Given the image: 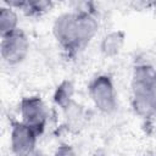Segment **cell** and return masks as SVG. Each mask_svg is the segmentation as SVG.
Masks as SVG:
<instances>
[{
  "instance_id": "6da1fadb",
  "label": "cell",
  "mask_w": 156,
  "mask_h": 156,
  "mask_svg": "<svg viewBox=\"0 0 156 156\" xmlns=\"http://www.w3.org/2000/svg\"><path fill=\"white\" fill-rule=\"evenodd\" d=\"M99 22L91 10H77L56 17L52 34L67 55H76L95 37Z\"/></svg>"
},
{
  "instance_id": "ba28073f",
  "label": "cell",
  "mask_w": 156,
  "mask_h": 156,
  "mask_svg": "<svg viewBox=\"0 0 156 156\" xmlns=\"http://www.w3.org/2000/svg\"><path fill=\"white\" fill-rule=\"evenodd\" d=\"M7 6L16 7L22 10L27 16H40L45 11L51 7L50 1H41V0H26V1H6Z\"/></svg>"
},
{
  "instance_id": "277c9868",
  "label": "cell",
  "mask_w": 156,
  "mask_h": 156,
  "mask_svg": "<svg viewBox=\"0 0 156 156\" xmlns=\"http://www.w3.org/2000/svg\"><path fill=\"white\" fill-rule=\"evenodd\" d=\"M21 122L32 128L38 135L45 130L49 112L45 102L39 96H24L20 102Z\"/></svg>"
},
{
  "instance_id": "3957f363",
  "label": "cell",
  "mask_w": 156,
  "mask_h": 156,
  "mask_svg": "<svg viewBox=\"0 0 156 156\" xmlns=\"http://www.w3.org/2000/svg\"><path fill=\"white\" fill-rule=\"evenodd\" d=\"M88 91L95 107L102 113H112L117 108V94L110 76L94 77L88 85Z\"/></svg>"
},
{
  "instance_id": "9c48e42d",
  "label": "cell",
  "mask_w": 156,
  "mask_h": 156,
  "mask_svg": "<svg viewBox=\"0 0 156 156\" xmlns=\"http://www.w3.org/2000/svg\"><path fill=\"white\" fill-rule=\"evenodd\" d=\"M18 28V16L16 11L10 6H1L0 7V35L6 37Z\"/></svg>"
},
{
  "instance_id": "8992f818",
  "label": "cell",
  "mask_w": 156,
  "mask_h": 156,
  "mask_svg": "<svg viewBox=\"0 0 156 156\" xmlns=\"http://www.w3.org/2000/svg\"><path fill=\"white\" fill-rule=\"evenodd\" d=\"M38 134L21 121L11 122L10 146L15 156H27L37 150Z\"/></svg>"
},
{
  "instance_id": "52a82bcc",
  "label": "cell",
  "mask_w": 156,
  "mask_h": 156,
  "mask_svg": "<svg viewBox=\"0 0 156 156\" xmlns=\"http://www.w3.org/2000/svg\"><path fill=\"white\" fill-rule=\"evenodd\" d=\"M124 32L122 30H112L104 35L100 43V51L106 57L117 56L123 46H124Z\"/></svg>"
},
{
  "instance_id": "7c38bea8",
  "label": "cell",
  "mask_w": 156,
  "mask_h": 156,
  "mask_svg": "<svg viewBox=\"0 0 156 156\" xmlns=\"http://www.w3.org/2000/svg\"><path fill=\"white\" fill-rule=\"evenodd\" d=\"M27 156H44V155H43V152H41L40 150H34L33 152H30V154L27 155Z\"/></svg>"
},
{
  "instance_id": "30bf717a",
  "label": "cell",
  "mask_w": 156,
  "mask_h": 156,
  "mask_svg": "<svg viewBox=\"0 0 156 156\" xmlns=\"http://www.w3.org/2000/svg\"><path fill=\"white\" fill-rule=\"evenodd\" d=\"M73 94H74V85L71 80H63L61 82L55 93H54V102L61 107L62 110H65L73 100Z\"/></svg>"
},
{
  "instance_id": "5b68a950",
  "label": "cell",
  "mask_w": 156,
  "mask_h": 156,
  "mask_svg": "<svg viewBox=\"0 0 156 156\" xmlns=\"http://www.w3.org/2000/svg\"><path fill=\"white\" fill-rule=\"evenodd\" d=\"M28 52H29V39L23 30L17 29L16 32L1 38L0 54L2 60L7 65L15 66L23 62Z\"/></svg>"
},
{
  "instance_id": "8fae6325",
  "label": "cell",
  "mask_w": 156,
  "mask_h": 156,
  "mask_svg": "<svg viewBox=\"0 0 156 156\" xmlns=\"http://www.w3.org/2000/svg\"><path fill=\"white\" fill-rule=\"evenodd\" d=\"M55 156H78V154L76 152V150L71 145H68V144H61L56 149Z\"/></svg>"
},
{
  "instance_id": "7a4b0ae2",
  "label": "cell",
  "mask_w": 156,
  "mask_h": 156,
  "mask_svg": "<svg viewBox=\"0 0 156 156\" xmlns=\"http://www.w3.org/2000/svg\"><path fill=\"white\" fill-rule=\"evenodd\" d=\"M133 107L143 117L156 112V69L149 65L136 66L132 80Z\"/></svg>"
}]
</instances>
